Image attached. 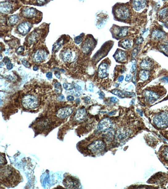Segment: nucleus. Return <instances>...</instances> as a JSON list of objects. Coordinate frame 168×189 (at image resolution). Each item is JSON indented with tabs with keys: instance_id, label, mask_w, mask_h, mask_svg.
<instances>
[{
	"instance_id": "23",
	"label": "nucleus",
	"mask_w": 168,
	"mask_h": 189,
	"mask_svg": "<svg viewBox=\"0 0 168 189\" xmlns=\"http://www.w3.org/2000/svg\"><path fill=\"white\" fill-rule=\"evenodd\" d=\"M139 77L141 80L142 81L147 80L149 77V73L148 71L145 70L140 71L139 73Z\"/></svg>"
},
{
	"instance_id": "13",
	"label": "nucleus",
	"mask_w": 168,
	"mask_h": 189,
	"mask_svg": "<svg viewBox=\"0 0 168 189\" xmlns=\"http://www.w3.org/2000/svg\"><path fill=\"white\" fill-rule=\"evenodd\" d=\"M47 53L43 50H37L33 56V60L35 62H40L45 60L47 57Z\"/></svg>"
},
{
	"instance_id": "37",
	"label": "nucleus",
	"mask_w": 168,
	"mask_h": 189,
	"mask_svg": "<svg viewBox=\"0 0 168 189\" xmlns=\"http://www.w3.org/2000/svg\"><path fill=\"white\" fill-rule=\"evenodd\" d=\"M10 59L8 57H5L3 58V62H4L5 64H8V63H10Z\"/></svg>"
},
{
	"instance_id": "24",
	"label": "nucleus",
	"mask_w": 168,
	"mask_h": 189,
	"mask_svg": "<svg viewBox=\"0 0 168 189\" xmlns=\"http://www.w3.org/2000/svg\"><path fill=\"white\" fill-rule=\"evenodd\" d=\"M63 40L62 39H60L59 40L57 41L56 43L54 44L53 47V49L52 51L53 53L56 52L58 50L60 49V48L62 46L63 44Z\"/></svg>"
},
{
	"instance_id": "36",
	"label": "nucleus",
	"mask_w": 168,
	"mask_h": 189,
	"mask_svg": "<svg viewBox=\"0 0 168 189\" xmlns=\"http://www.w3.org/2000/svg\"><path fill=\"white\" fill-rule=\"evenodd\" d=\"M24 47L23 46H20L17 49V54H19L21 53L22 52L24 51Z\"/></svg>"
},
{
	"instance_id": "32",
	"label": "nucleus",
	"mask_w": 168,
	"mask_h": 189,
	"mask_svg": "<svg viewBox=\"0 0 168 189\" xmlns=\"http://www.w3.org/2000/svg\"><path fill=\"white\" fill-rule=\"evenodd\" d=\"M82 40H83V38H82L80 36L76 37L75 38V42L76 44H78L80 43V42H82Z\"/></svg>"
},
{
	"instance_id": "46",
	"label": "nucleus",
	"mask_w": 168,
	"mask_h": 189,
	"mask_svg": "<svg viewBox=\"0 0 168 189\" xmlns=\"http://www.w3.org/2000/svg\"><path fill=\"white\" fill-rule=\"evenodd\" d=\"M124 77L123 76H121L119 77V78H118V81L119 82H122L124 80Z\"/></svg>"
},
{
	"instance_id": "30",
	"label": "nucleus",
	"mask_w": 168,
	"mask_h": 189,
	"mask_svg": "<svg viewBox=\"0 0 168 189\" xmlns=\"http://www.w3.org/2000/svg\"><path fill=\"white\" fill-rule=\"evenodd\" d=\"M64 88L67 90H71L73 89L74 85L69 83H64L63 84Z\"/></svg>"
},
{
	"instance_id": "29",
	"label": "nucleus",
	"mask_w": 168,
	"mask_h": 189,
	"mask_svg": "<svg viewBox=\"0 0 168 189\" xmlns=\"http://www.w3.org/2000/svg\"><path fill=\"white\" fill-rule=\"evenodd\" d=\"M162 156L165 160L168 161V146H166L162 151Z\"/></svg>"
},
{
	"instance_id": "2",
	"label": "nucleus",
	"mask_w": 168,
	"mask_h": 189,
	"mask_svg": "<svg viewBox=\"0 0 168 189\" xmlns=\"http://www.w3.org/2000/svg\"><path fill=\"white\" fill-rule=\"evenodd\" d=\"M153 121L158 128L165 129L168 127V108L160 111L154 117Z\"/></svg>"
},
{
	"instance_id": "41",
	"label": "nucleus",
	"mask_w": 168,
	"mask_h": 189,
	"mask_svg": "<svg viewBox=\"0 0 168 189\" xmlns=\"http://www.w3.org/2000/svg\"><path fill=\"white\" fill-rule=\"evenodd\" d=\"M67 99L69 101H73L75 99L74 97L72 96V95H69V96H67Z\"/></svg>"
},
{
	"instance_id": "33",
	"label": "nucleus",
	"mask_w": 168,
	"mask_h": 189,
	"mask_svg": "<svg viewBox=\"0 0 168 189\" xmlns=\"http://www.w3.org/2000/svg\"><path fill=\"white\" fill-rule=\"evenodd\" d=\"M22 63H23V65L25 66L27 68H30L31 66V64L27 61L25 60H23L22 61Z\"/></svg>"
},
{
	"instance_id": "5",
	"label": "nucleus",
	"mask_w": 168,
	"mask_h": 189,
	"mask_svg": "<svg viewBox=\"0 0 168 189\" xmlns=\"http://www.w3.org/2000/svg\"><path fill=\"white\" fill-rule=\"evenodd\" d=\"M166 92V90L159 92L152 91L151 90H147L145 92L144 95L148 102L153 103L159 99L161 97L164 96Z\"/></svg>"
},
{
	"instance_id": "9",
	"label": "nucleus",
	"mask_w": 168,
	"mask_h": 189,
	"mask_svg": "<svg viewBox=\"0 0 168 189\" xmlns=\"http://www.w3.org/2000/svg\"><path fill=\"white\" fill-rule=\"evenodd\" d=\"M112 126V122L109 118H104L100 121L98 126V130L102 132L109 130Z\"/></svg>"
},
{
	"instance_id": "40",
	"label": "nucleus",
	"mask_w": 168,
	"mask_h": 189,
	"mask_svg": "<svg viewBox=\"0 0 168 189\" xmlns=\"http://www.w3.org/2000/svg\"><path fill=\"white\" fill-rule=\"evenodd\" d=\"M110 101H112V102L114 103H116L118 101V99L117 98L112 97L110 99Z\"/></svg>"
},
{
	"instance_id": "35",
	"label": "nucleus",
	"mask_w": 168,
	"mask_h": 189,
	"mask_svg": "<svg viewBox=\"0 0 168 189\" xmlns=\"http://www.w3.org/2000/svg\"><path fill=\"white\" fill-rule=\"evenodd\" d=\"M135 69H136V63L135 62H133L132 63V67L130 70L131 72H134L135 71Z\"/></svg>"
},
{
	"instance_id": "45",
	"label": "nucleus",
	"mask_w": 168,
	"mask_h": 189,
	"mask_svg": "<svg viewBox=\"0 0 168 189\" xmlns=\"http://www.w3.org/2000/svg\"><path fill=\"white\" fill-rule=\"evenodd\" d=\"M55 77H56L57 78H59V79L60 78V73L59 71H56V72L55 73Z\"/></svg>"
},
{
	"instance_id": "21",
	"label": "nucleus",
	"mask_w": 168,
	"mask_h": 189,
	"mask_svg": "<svg viewBox=\"0 0 168 189\" xmlns=\"http://www.w3.org/2000/svg\"><path fill=\"white\" fill-rule=\"evenodd\" d=\"M115 58L117 61L119 62H124L126 60V53L123 50H119V51H117L115 54Z\"/></svg>"
},
{
	"instance_id": "17",
	"label": "nucleus",
	"mask_w": 168,
	"mask_h": 189,
	"mask_svg": "<svg viewBox=\"0 0 168 189\" xmlns=\"http://www.w3.org/2000/svg\"><path fill=\"white\" fill-rule=\"evenodd\" d=\"M86 116V112L85 109H78L75 114V118L76 121L82 122L84 120Z\"/></svg>"
},
{
	"instance_id": "22",
	"label": "nucleus",
	"mask_w": 168,
	"mask_h": 189,
	"mask_svg": "<svg viewBox=\"0 0 168 189\" xmlns=\"http://www.w3.org/2000/svg\"><path fill=\"white\" fill-rule=\"evenodd\" d=\"M166 36L165 33L163 31L157 30L154 31L152 33V37L156 40L164 39Z\"/></svg>"
},
{
	"instance_id": "39",
	"label": "nucleus",
	"mask_w": 168,
	"mask_h": 189,
	"mask_svg": "<svg viewBox=\"0 0 168 189\" xmlns=\"http://www.w3.org/2000/svg\"><path fill=\"white\" fill-rule=\"evenodd\" d=\"M7 69L9 70H11L13 67V65L11 63H9L6 65Z\"/></svg>"
},
{
	"instance_id": "26",
	"label": "nucleus",
	"mask_w": 168,
	"mask_h": 189,
	"mask_svg": "<svg viewBox=\"0 0 168 189\" xmlns=\"http://www.w3.org/2000/svg\"><path fill=\"white\" fill-rule=\"evenodd\" d=\"M160 49L162 52L168 56V42H166L160 45Z\"/></svg>"
},
{
	"instance_id": "6",
	"label": "nucleus",
	"mask_w": 168,
	"mask_h": 189,
	"mask_svg": "<svg viewBox=\"0 0 168 189\" xmlns=\"http://www.w3.org/2000/svg\"><path fill=\"white\" fill-rule=\"evenodd\" d=\"M63 184L66 188L76 189L79 188L80 182L77 179L72 176H67L64 179Z\"/></svg>"
},
{
	"instance_id": "42",
	"label": "nucleus",
	"mask_w": 168,
	"mask_h": 189,
	"mask_svg": "<svg viewBox=\"0 0 168 189\" xmlns=\"http://www.w3.org/2000/svg\"><path fill=\"white\" fill-rule=\"evenodd\" d=\"M52 76H53V74H52L51 72H48L46 74V77H47V78H49V79L51 78H52Z\"/></svg>"
},
{
	"instance_id": "31",
	"label": "nucleus",
	"mask_w": 168,
	"mask_h": 189,
	"mask_svg": "<svg viewBox=\"0 0 168 189\" xmlns=\"http://www.w3.org/2000/svg\"><path fill=\"white\" fill-rule=\"evenodd\" d=\"M54 86L55 88V92H59L61 90V85L60 83L57 82L54 84Z\"/></svg>"
},
{
	"instance_id": "16",
	"label": "nucleus",
	"mask_w": 168,
	"mask_h": 189,
	"mask_svg": "<svg viewBox=\"0 0 168 189\" xmlns=\"http://www.w3.org/2000/svg\"><path fill=\"white\" fill-rule=\"evenodd\" d=\"M112 94L117 95L119 98L123 99V98L127 97L129 96H134L135 95V94L133 93H130V92H123L122 91L120 90L117 89L113 90L112 91Z\"/></svg>"
},
{
	"instance_id": "27",
	"label": "nucleus",
	"mask_w": 168,
	"mask_h": 189,
	"mask_svg": "<svg viewBox=\"0 0 168 189\" xmlns=\"http://www.w3.org/2000/svg\"><path fill=\"white\" fill-rule=\"evenodd\" d=\"M127 32H128V29L126 27H123L119 29V33L117 34L119 38L124 37L127 35Z\"/></svg>"
},
{
	"instance_id": "25",
	"label": "nucleus",
	"mask_w": 168,
	"mask_h": 189,
	"mask_svg": "<svg viewBox=\"0 0 168 189\" xmlns=\"http://www.w3.org/2000/svg\"><path fill=\"white\" fill-rule=\"evenodd\" d=\"M121 47L125 49H128L132 46V42L129 39H126L122 40L121 42Z\"/></svg>"
},
{
	"instance_id": "38",
	"label": "nucleus",
	"mask_w": 168,
	"mask_h": 189,
	"mask_svg": "<svg viewBox=\"0 0 168 189\" xmlns=\"http://www.w3.org/2000/svg\"><path fill=\"white\" fill-rule=\"evenodd\" d=\"M132 78V75L131 74H127L126 76L125 79V80L126 82H129V81Z\"/></svg>"
},
{
	"instance_id": "11",
	"label": "nucleus",
	"mask_w": 168,
	"mask_h": 189,
	"mask_svg": "<svg viewBox=\"0 0 168 189\" xmlns=\"http://www.w3.org/2000/svg\"><path fill=\"white\" fill-rule=\"evenodd\" d=\"M73 110L70 107H65L60 109L57 112L56 115L59 118L64 119L70 116L72 113Z\"/></svg>"
},
{
	"instance_id": "4",
	"label": "nucleus",
	"mask_w": 168,
	"mask_h": 189,
	"mask_svg": "<svg viewBox=\"0 0 168 189\" xmlns=\"http://www.w3.org/2000/svg\"><path fill=\"white\" fill-rule=\"evenodd\" d=\"M61 59L64 62L71 63L76 59L77 54L73 48H65L60 53Z\"/></svg>"
},
{
	"instance_id": "3",
	"label": "nucleus",
	"mask_w": 168,
	"mask_h": 189,
	"mask_svg": "<svg viewBox=\"0 0 168 189\" xmlns=\"http://www.w3.org/2000/svg\"><path fill=\"white\" fill-rule=\"evenodd\" d=\"M22 104L25 109H33L38 107L39 101L35 95H27L22 99Z\"/></svg>"
},
{
	"instance_id": "14",
	"label": "nucleus",
	"mask_w": 168,
	"mask_h": 189,
	"mask_svg": "<svg viewBox=\"0 0 168 189\" xmlns=\"http://www.w3.org/2000/svg\"><path fill=\"white\" fill-rule=\"evenodd\" d=\"M31 29L30 24L27 22L22 23L19 24L17 26V30L19 33L23 35H25L27 34Z\"/></svg>"
},
{
	"instance_id": "49",
	"label": "nucleus",
	"mask_w": 168,
	"mask_h": 189,
	"mask_svg": "<svg viewBox=\"0 0 168 189\" xmlns=\"http://www.w3.org/2000/svg\"><path fill=\"white\" fill-rule=\"evenodd\" d=\"M165 26H166L167 28H168V19L166 20V21L165 22Z\"/></svg>"
},
{
	"instance_id": "19",
	"label": "nucleus",
	"mask_w": 168,
	"mask_h": 189,
	"mask_svg": "<svg viewBox=\"0 0 168 189\" xmlns=\"http://www.w3.org/2000/svg\"><path fill=\"white\" fill-rule=\"evenodd\" d=\"M146 2L145 1H134L133 2V7L137 11H139L145 6Z\"/></svg>"
},
{
	"instance_id": "20",
	"label": "nucleus",
	"mask_w": 168,
	"mask_h": 189,
	"mask_svg": "<svg viewBox=\"0 0 168 189\" xmlns=\"http://www.w3.org/2000/svg\"><path fill=\"white\" fill-rule=\"evenodd\" d=\"M152 65V61L150 58H148L143 60L140 64L141 67L144 70L151 69Z\"/></svg>"
},
{
	"instance_id": "44",
	"label": "nucleus",
	"mask_w": 168,
	"mask_h": 189,
	"mask_svg": "<svg viewBox=\"0 0 168 189\" xmlns=\"http://www.w3.org/2000/svg\"><path fill=\"white\" fill-rule=\"evenodd\" d=\"M93 89V85L92 84H90L89 86V90L90 91L92 92Z\"/></svg>"
},
{
	"instance_id": "47",
	"label": "nucleus",
	"mask_w": 168,
	"mask_h": 189,
	"mask_svg": "<svg viewBox=\"0 0 168 189\" xmlns=\"http://www.w3.org/2000/svg\"><path fill=\"white\" fill-rule=\"evenodd\" d=\"M59 98V99L61 100H64V97L62 95H60Z\"/></svg>"
},
{
	"instance_id": "15",
	"label": "nucleus",
	"mask_w": 168,
	"mask_h": 189,
	"mask_svg": "<svg viewBox=\"0 0 168 189\" xmlns=\"http://www.w3.org/2000/svg\"><path fill=\"white\" fill-rule=\"evenodd\" d=\"M93 44L94 42L92 40L87 39L82 45V50L84 53H89L92 49Z\"/></svg>"
},
{
	"instance_id": "12",
	"label": "nucleus",
	"mask_w": 168,
	"mask_h": 189,
	"mask_svg": "<svg viewBox=\"0 0 168 189\" xmlns=\"http://www.w3.org/2000/svg\"><path fill=\"white\" fill-rule=\"evenodd\" d=\"M37 10L33 8H25L22 11V15L25 18L32 19L37 15Z\"/></svg>"
},
{
	"instance_id": "8",
	"label": "nucleus",
	"mask_w": 168,
	"mask_h": 189,
	"mask_svg": "<svg viewBox=\"0 0 168 189\" xmlns=\"http://www.w3.org/2000/svg\"><path fill=\"white\" fill-rule=\"evenodd\" d=\"M115 14L119 19H125L129 17V9L126 6H122L116 10Z\"/></svg>"
},
{
	"instance_id": "34",
	"label": "nucleus",
	"mask_w": 168,
	"mask_h": 189,
	"mask_svg": "<svg viewBox=\"0 0 168 189\" xmlns=\"http://www.w3.org/2000/svg\"><path fill=\"white\" fill-rule=\"evenodd\" d=\"M74 87L76 91L80 92L82 90V87L77 84H75L74 85Z\"/></svg>"
},
{
	"instance_id": "10",
	"label": "nucleus",
	"mask_w": 168,
	"mask_h": 189,
	"mask_svg": "<svg viewBox=\"0 0 168 189\" xmlns=\"http://www.w3.org/2000/svg\"><path fill=\"white\" fill-rule=\"evenodd\" d=\"M109 66L106 63H103L99 66L98 69V76L100 78H104L107 77Z\"/></svg>"
},
{
	"instance_id": "7",
	"label": "nucleus",
	"mask_w": 168,
	"mask_h": 189,
	"mask_svg": "<svg viewBox=\"0 0 168 189\" xmlns=\"http://www.w3.org/2000/svg\"><path fill=\"white\" fill-rule=\"evenodd\" d=\"M105 145L102 140H96L89 145L88 148L90 151L93 153H97L102 151L105 148Z\"/></svg>"
},
{
	"instance_id": "18",
	"label": "nucleus",
	"mask_w": 168,
	"mask_h": 189,
	"mask_svg": "<svg viewBox=\"0 0 168 189\" xmlns=\"http://www.w3.org/2000/svg\"><path fill=\"white\" fill-rule=\"evenodd\" d=\"M12 9V6L9 2H3L0 4V11L3 13H8L10 12Z\"/></svg>"
},
{
	"instance_id": "43",
	"label": "nucleus",
	"mask_w": 168,
	"mask_h": 189,
	"mask_svg": "<svg viewBox=\"0 0 168 189\" xmlns=\"http://www.w3.org/2000/svg\"><path fill=\"white\" fill-rule=\"evenodd\" d=\"M142 41H143V39L142 38H139L138 39V40H137V44H141L142 43Z\"/></svg>"
},
{
	"instance_id": "28",
	"label": "nucleus",
	"mask_w": 168,
	"mask_h": 189,
	"mask_svg": "<svg viewBox=\"0 0 168 189\" xmlns=\"http://www.w3.org/2000/svg\"><path fill=\"white\" fill-rule=\"evenodd\" d=\"M18 20V17L17 15H13L9 18V22L11 25L17 23Z\"/></svg>"
},
{
	"instance_id": "48",
	"label": "nucleus",
	"mask_w": 168,
	"mask_h": 189,
	"mask_svg": "<svg viewBox=\"0 0 168 189\" xmlns=\"http://www.w3.org/2000/svg\"><path fill=\"white\" fill-rule=\"evenodd\" d=\"M33 69L34 71H37V70H38V67L37 66H34Z\"/></svg>"
},
{
	"instance_id": "1",
	"label": "nucleus",
	"mask_w": 168,
	"mask_h": 189,
	"mask_svg": "<svg viewBox=\"0 0 168 189\" xmlns=\"http://www.w3.org/2000/svg\"><path fill=\"white\" fill-rule=\"evenodd\" d=\"M3 169L1 170V180H3V182L7 183L10 185L17 184L20 177L17 171L9 166L4 167Z\"/></svg>"
}]
</instances>
